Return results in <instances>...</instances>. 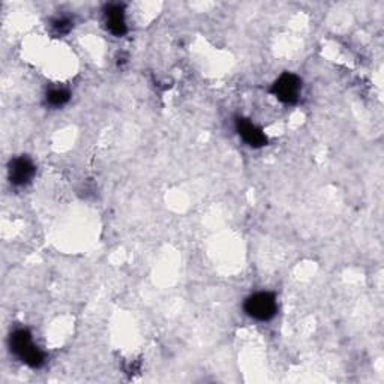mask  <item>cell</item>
Segmentation results:
<instances>
[{
  "label": "cell",
  "instance_id": "obj_1",
  "mask_svg": "<svg viewBox=\"0 0 384 384\" xmlns=\"http://www.w3.org/2000/svg\"><path fill=\"white\" fill-rule=\"evenodd\" d=\"M10 345L14 354L21 362L32 366V368H41L44 365V354L39 348L33 344L32 335L28 329H19L11 333Z\"/></svg>",
  "mask_w": 384,
  "mask_h": 384
},
{
  "label": "cell",
  "instance_id": "obj_3",
  "mask_svg": "<svg viewBox=\"0 0 384 384\" xmlns=\"http://www.w3.org/2000/svg\"><path fill=\"white\" fill-rule=\"evenodd\" d=\"M302 92V82L298 75L285 73L271 87V93L284 104L298 102Z\"/></svg>",
  "mask_w": 384,
  "mask_h": 384
},
{
  "label": "cell",
  "instance_id": "obj_7",
  "mask_svg": "<svg viewBox=\"0 0 384 384\" xmlns=\"http://www.w3.org/2000/svg\"><path fill=\"white\" fill-rule=\"evenodd\" d=\"M71 98V93L66 89H53L47 93V102L53 107H62L65 105Z\"/></svg>",
  "mask_w": 384,
  "mask_h": 384
},
{
  "label": "cell",
  "instance_id": "obj_6",
  "mask_svg": "<svg viewBox=\"0 0 384 384\" xmlns=\"http://www.w3.org/2000/svg\"><path fill=\"white\" fill-rule=\"evenodd\" d=\"M105 24L116 37H122L127 33V20H125V11L122 5H110L105 10Z\"/></svg>",
  "mask_w": 384,
  "mask_h": 384
},
{
  "label": "cell",
  "instance_id": "obj_4",
  "mask_svg": "<svg viewBox=\"0 0 384 384\" xmlns=\"http://www.w3.org/2000/svg\"><path fill=\"white\" fill-rule=\"evenodd\" d=\"M35 174V165L29 158L20 156L11 161L10 164V181L15 186L28 185Z\"/></svg>",
  "mask_w": 384,
  "mask_h": 384
},
{
  "label": "cell",
  "instance_id": "obj_8",
  "mask_svg": "<svg viewBox=\"0 0 384 384\" xmlns=\"http://www.w3.org/2000/svg\"><path fill=\"white\" fill-rule=\"evenodd\" d=\"M51 26H53V29H55V32L57 35H65L71 29H73V21L66 19V17H59V19H56L55 21L51 23Z\"/></svg>",
  "mask_w": 384,
  "mask_h": 384
},
{
  "label": "cell",
  "instance_id": "obj_5",
  "mask_svg": "<svg viewBox=\"0 0 384 384\" xmlns=\"http://www.w3.org/2000/svg\"><path fill=\"white\" fill-rule=\"evenodd\" d=\"M236 129L239 132V136L244 138V141L248 146L263 147L267 143L264 132L260 128H257L255 125L249 122L248 119H237Z\"/></svg>",
  "mask_w": 384,
  "mask_h": 384
},
{
  "label": "cell",
  "instance_id": "obj_2",
  "mask_svg": "<svg viewBox=\"0 0 384 384\" xmlns=\"http://www.w3.org/2000/svg\"><path fill=\"white\" fill-rule=\"evenodd\" d=\"M244 309L246 312V316H249L251 318L258 321H267V320H272L276 316L278 305H276V299L272 293L260 291L253 294V296H249L245 300Z\"/></svg>",
  "mask_w": 384,
  "mask_h": 384
}]
</instances>
